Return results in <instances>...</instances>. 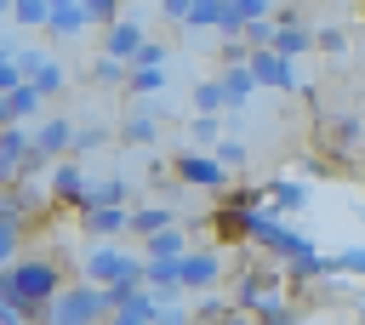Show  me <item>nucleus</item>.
<instances>
[{
	"label": "nucleus",
	"mask_w": 365,
	"mask_h": 325,
	"mask_svg": "<svg viewBox=\"0 0 365 325\" xmlns=\"http://www.w3.org/2000/svg\"><path fill=\"white\" fill-rule=\"evenodd\" d=\"M57 291H63L57 257H17V262H6V274H0V302H17L34 325H46V308H51Z\"/></svg>",
	"instance_id": "nucleus-1"
},
{
	"label": "nucleus",
	"mask_w": 365,
	"mask_h": 325,
	"mask_svg": "<svg viewBox=\"0 0 365 325\" xmlns=\"http://www.w3.org/2000/svg\"><path fill=\"white\" fill-rule=\"evenodd\" d=\"M108 314H114V308H108V291L91 285V279H80V285H63V291L51 296L46 325H103Z\"/></svg>",
	"instance_id": "nucleus-2"
},
{
	"label": "nucleus",
	"mask_w": 365,
	"mask_h": 325,
	"mask_svg": "<svg viewBox=\"0 0 365 325\" xmlns=\"http://www.w3.org/2000/svg\"><path fill=\"white\" fill-rule=\"evenodd\" d=\"M80 279H91V285H103V291L120 285V279L148 285V257H131V251H120V245H97V251H86Z\"/></svg>",
	"instance_id": "nucleus-3"
},
{
	"label": "nucleus",
	"mask_w": 365,
	"mask_h": 325,
	"mask_svg": "<svg viewBox=\"0 0 365 325\" xmlns=\"http://www.w3.org/2000/svg\"><path fill=\"white\" fill-rule=\"evenodd\" d=\"M257 251H268L274 262H291V257H302V251H314V239H302L297 228H285L274 211H251V234H245Z\"/></svg>",
	"instance_id": "nucleus-4"
},
{
	"label": "nucleus",
	"mask_w": 365,
	"mask_h": 325,
	"mask_svg": "<svg viewBox=\"0 0 365 325\" xmlns=\"http://www.w3.org/2000/svg\"><path fill=\"white\" fill-rule=\"evenodd\" d=\"M234 308H245V314H268V308H285V285H279V268H251V274H240V285H234Z\"/></svg>",
	"instance_id": "nucleus-5"
},
{
	"label": "nucleus",
	"mask_w": 365,
	"mask_h": 325,
	"mask_svg": "<svg viewBox=\"0 0 365 325\" xmlns=\"http://www.w3.org/2000/svg\"><path fill=\"white\" fill-rule=\"evenodd\" d=\"M228 165L217 160V154H200V148H182L177 154V182H188V188H205V194H228Z\"/></svg>",
	"instance_id": "nucleus-6"
},
{
	"label": "nucleus",
	"mask_w": 365,
	"mask_h": 325,
	"mask_svg": "<svg viewBox=\"0 0 365 325\" xmlns=\"http://www.w3.org/2000/svg\"><path fill=\"white\" fill-rule=\"evenodd\" d=\"M46 194H51L57 205H80V211H86V200H91V182H86L80 160H57V165H51V177H46Z\"/></svg>",
	"instance_id": "nucleus-7"
},
{
	"label": "nucleus",
	"mask_w": 365,
	"mask_h": 325,
	"mask_svg": "<svg viewBox=\"0 0 365 325\" xmlns=\"http://www.w3.org/2000/svg\"><path fill=\"white\" fill-rule=\"evenodd\" d=\"M251 74H257V86H268V91H291V86H297L291 57L274 51V46H257V51H251Z\"/></svg>",
	"instance_id": "nucleus-8"
},
{
	"label": "nucleus",
	"mask_w": 365,
	"mask_h": 325,
	"mask_svg": "<svg viewBox=\"0 0 365 325\" xmlns=\"http://www.w3.org/2000/svg\"><path fill=\"white\" fill-rule=\"evenodd\" d=\"M80 228H86L91 239L131 234V205H86V211H80Z\"/></svg>",
	"instance_id": "nucleus-9"
},
{
	"label": "nucleus",
	"mask_w": 365,
	"mask_h": 325,
	"mask_svg": "<svg viewBox=\"0 0 365 325\" xmlns=\"http://www.w3.org/2000/svg\"><path fill=\"white\" fill-rule=\"evenodd\" d=\"M148 46V34H143V23L137 17H120V23H108L103 29V51L108 57H125V63H137V51Z\"/></svg>",
	"instance_id": "nucleus-10"
},
{
	"label": "nucleus",
	"mask_w": 365,
	"mask_h": 325,
	"mask_svg": "<svg viewBox=\"0 0 365 325\" xmlns=\"http://www.w3.org/2000/svg\"><path fill=\"white\" fill-rule=\"evenodd\" d=\"M74 137H80V125L63 120V114H51V120L34 131V154H40V160H63V154L74 148Z\"/></svg>",
	"instance_id": "nucleus-11"
},
{
	"label": "nucleus",
	"mask_w": 365,
	"mask_h": 325,
	"mask_svg": "<svg viewBox=\"0 0 365 325\" xmlns=\"http://www.w3.org/2000/svg\"><path fill=\"white\" fill-rule=\"evenodd\" d=\"M29 160H34V137H29L23 125H6V131H0V171H6V182H17Z\"/></svg>",
	"instance_id": "nucleus-12"
},
{
	"label": "nucleus",
	"mask_w": 365,
	"mask_h": 325,
	"mask_svg": "<svg viewBox=\"0 0 365 325\" xmlns=\"http://www.w3.org/2000/svg\"><path fill=\"white\" fill-rule=\"evenodd\" d=\"M46 103V91L34 86V80H23V86H11V91H0V125H23L34 108Z\"/></svg>",
	"instance_id": "nucleus-13"
},
{
	"label": "nucleus",
	"mask_w": 365,
	"mask_h": 325,
	"mask_svg": "<svg viewBox=\"0 0 365 325\" xmlns=\"http://www.w3.org/2000/svg\"><path fill=\"white\" fill-rule=\"evenodd\" d=\"M222 279V251H188L182 257V285L188 291H211Z\"/></svg>",
	"instance_id": "nucleus-14"
},
{
	"label": "nucleus",
	"mask_w": 365,
	"mask_h": 325,
	"mask_svg": "<svg viewBox=\"0 0 365 325\" xmlns=\"http://www.w3.org/2000/svg\"><path fill=\"white\" fill-rule=\"evenodd\" d=\"M23 74H29L46 97H57V91H63V80H68V74H63V63H57L51 51H23Z\"/></svg>",
	"instance_id": "nucleus-15"
},
{
	"label": "nucleus",
	"mask_w": 365,
	"mask_h": 325,
	"mask_svg": "<svg viewBox=\"0 0 365 325\" xmlns=\"http://www.w3.org/2000/svg\"><path fill=\"white\" fill-rule=\"evenodd\" d=\"M314 46V29L297 17V11H279V34H274V51H285V57H302Z\"/></svg>",
	"instance_id": "nucleus-16"
},
{
	"label": "nucleus",
	"mask_w": 365,
	"mask_h": 325,
	"mask_svg": "<svg viewBox=\"0 0 365 325\" xmlns=\"http://www.w3.org/2000/svg\"><path fill=\"white\" fill-rule=\"evenodd\" d=\"M86 23H91V17H86V6H80V0H63V6L51 11L46 34H51V40H74V34H86Z\"/></svg>",
	"instance_id": "nucleus-17"
},
{
	"label": "nucleus",
	"mask_w": 365,
	"mask_h": 325,
	"mask_svg": "<svg viewBox=\"0 0 365 325\" xmlns=\"http://www.w3.org/2000/svg\"><path fill=\"white\" fill-rule=\"evenodd\" d=\"M160 228H177V211L171 205H137L131 211V239H154Z\"/></svg>",
	"instance_id": "nucleus-18"
},
{
	"label": "nucleus",
	"mask_w": 365,
	"mask_h": 325,
	"mask_svg": "<svg viewBox=\"0 0 365 325\" xmlns=\"http://www.w3.org/2000/svg\"><path fill=\"white\" fill-rule=\"evenodd\" d=\"M222 91H228V108H245V97L257 91L251 63H222Z\"/></svg>",
	"instance_id": "nucleus-19"
},
{
	"label": "nucleus",
	"mask_w": 365,
	"mask_h": 325,
	"mask_svg": "<svg viewBox=\"0 0 365 325\" xmlns=\"http://www.w3.org/2000/svg\"><path fill=\"white\" fill-rule=\"evenodd\" d=\"M148 285L154 291H188L182 285V257H148Z\"/></svg>",
	"instance_id": "nucleus-20"
},
{
	"label": "nucleus",
	"mask_w": 365,
	"mask_h": 325,
	"mask_svg": "<svg viewBox=\"0 0 365 325\" xmlns=\"http://www.w3.org/2000/svg\"><path fill=\"white\" fill-rule=\"evenodd\" d=\"M285 268H291V279H325V274H342L336 257H319V251H302V257H291Z\"/></svg>",
	"instance_id": "nucleus-21"
},
{
	"label": "nucleus",
	"mask_w": 365,
	"mask_h": 325,
	"mask_svg": "<svg viewBox=\"0 0 365 325\" xmlns=\"http://www.w3.org/2000/svg\"><path fill=\"white\" fill-rule=\"evenodd\" d=\"M148 325H194V308L182 302V291H160V308Z\"/></svg>",
	"instance_id": "nucleus-22"
},
{
	"label": "nucleus",
	"mask_w": 365,
	"mask_h": 325,
	"mask_svg": "<svg viewBox=\"0 0 365 325\" xmlns=\"http://www.w3.org/2000/svg\"><path fill=\"white\" fill-rule=\"evenodd\" d=\"M91 86H131V63H125V57H108V51H103V57L91 63Z\"/></svg>",
	"instance_id": "nucleus-23"
},
{
	"label": "nucleus",
	"mask_w": 365,
	"mask_h": 325,
	"mask_svg": "<svg viewBox=\"0 0 365 325\" xmlns=\"http://www.w3.org/2000/svg\"><path fill=\"white\" fill-rule=\"evenodd\" d=\"M51 11H57V0H11V23H23V29H46Z\"/></svg>",
	"instance_id": "nucleus-24"
},
{
	"label": "nucleus",
	"mask_w": 365,
	"mask_h": 325,
	"mask_svg": "<svg viewBox=\"0 0 365 325\" xmlns=\"http://www.w3.org/2000/svg\"><path fill=\"white\" fill-rule=\"evenodd\" d=\"M143 257H188V239H182V228H160L154 239H143Z\"/></svg>",
	"instance_id": "nucleus-25"
},
{
	"label": "nucleus",
	"mask_w": 365,
	"mask_h": 325,
	"mask_svg": "<svg viewBox=\"0 0 365 325\" xmlns=\"http://www.w3.org/2000/svg\"><path fill=\"white\" fill-rule=\"evenodd\" d=\"M268 200H274L268 211H302L308 205V188L302 182H268Z\"/></svg>",
	"instance_id": "nucleus-26"
},
{
	"label": "nucleus",
	"mask_w": 365,
	"mask_h": 325,
	"mask_svg": "<svg viewBox=\"0 0 365 325\" xmlns=\"http://www.w3.org/2000/svg\"><path fill=\"white\" fill-rule=\"evenodd\" d=\"M120 137H125V143H137V148H148V143L160 137V120H154V114H131V120L120 125Z\"/></svg>",
	"instance_id": "nucleus-27"
},
{
	"label": "nucleus",
	"mask_w": 365,
	"mask_h": 325,
	"mask_svg": "<svg viewBox=\"0 0 365 325\" xmlns=\"http://www.w3.org/2000/svg\"><path fill=\"white\" fill-rule=\"evenodd\" d=\"M131 91H137V97H154V91H165V68L131 63Z\"/></svg>",
	"instance_id": "nucleus-28"
},
{
	"label": "nucleus",
	"mask_w": 365,
	"mask_h": 325,
	"mask_svg": "<svg viewBox=\"0 0 365 325\" xmlns=\"http://www.w3.org/2000/svg\"><path fill=\"white\" fill-rule=\"evenodd\" d=\"M125 194H131V182L125 177H108V182H91V200L86 205H125Z\"/></svg>",
	"instance_id": "nucleus-29"
},
{
	"label": "nucleus",
	"mask_w": 365,
	"mask_h": 325,
	"mask_svg": "<svg viewBox=\"0 0 365 325\" xmlns=\"http://www.w3.org/2000/svg\"><path fill=\"white\" fill-rule=\"evenodd\" d=\"M17 217L11 205H0V262H17Z\"/></svg>",
	"instance_id": "nucleus-30"
},
{
	"label": "nucleus",
	"mask_w": 365,
	"mask_h": 325,
	"mask_svg": "<svg viewBox=\"0 0 365 325\" xmlns=\"http://www.w3.org/2000/svg\"><path fill=\"white\" fill-rule=\"evenodd\" d=\"M222 6H228V0H194V11H188L182 29H217V23H222Z\"/></svg>",
	"instance_id": "nucleus-31"
},
{
	"label": "nucleus",
	"mask_w": 365,
	"mask_h": 325,
	"mask_svg": "<svg viewBox=\"0 0 365 325\" xmlns=\"http://www.w3.org/2000/svg\"><path fill=\"white\" fill-rule=\"evenodd\" d=\"M194 108H200V114H217V108H228V91H222V80H205V86L194 91Z\"/></svg>",
	"instance_id": "nucleus-32"
},
{
	"label": "nucleus",
	"mask_w": 365,
	"mask_h": 325,
	"mask_svg": "<svg viewBox=\"0 0 365 325\" xmlns=\"http://www.w3.org/2000/svg\"><path fill=\"white\" fill-rule=\"evenodd\" d=\"M86 6V17H91V29H108V23H120L125 11H120V0H80Z\"/></svg>",
	"instance_id": "nucleus-33"
},
{
	"label": "nucleus",
	"mask_w": 365,
	"mask_h": 325,
	"mask_svg": "<svg viewBox=\"0 0 365 325\" xmlns=\"http://www.w3.org/2000/svg\"><path fill=\"white\" fill-rule=\"evenodd\" d=\"M194 143H222V125H217V114H194Z\"/></svg>",
	"instance_id": "nucleus-34"
},
{
	"label": "nucleus",
	"mask_w": 365,
	"mask_h": 325,
	"mask_svg": "<svg viewBox=\"0 0 365 325\" xmlns=\"http://www.w3.org/2000/svg\"><path fill=\"white\" fill-rule=\"evenodd\" d=\"M336 268H342V274H359V279H365V245H348V251H336Z\"/></svg>",
	"instance_id": "nucleus-35"
},
{
	"label": "nucleus",
	"mask_w": 365,
	"mask_h": 325,
	"mask_svg": "<svg viewBox=\"0 0 365 325\" xmlns=\"http://www.w3.org/2000/svg\"><path fill=\"white\" fill-rule=\"evenodd\" d=\"M217 160H222L228 171H240V165H245V143H234V137H228V143H217Z\"/></svg>",
	"instance_id": "nucleus-36"
},
{
	"label": "nucleus",
	"mask_w": 365,
	"mask_h": 325,
	"mask_svg": "<svg viewBox=\"0 0 365 325\" xmlns=\"http://www.w3.org/2000/svg\"><path fill=\"white\" fill-rule=\"evenodd\" d=\"M91 148H103V131H97V125H80V137H74V154L86 160Z\"/></svg>",
	"instance_id": "nucleus-37"
},
{
	"label": "nucleus",
	"mask_w": 365,
	"mask_h": 325,
	"mask_svg": "<svg viewBox=\"0 0 365 325\" xmlns=\"http://www.w3.org/2000/svg\"><path fill=\"white\" fill-rule=\"evenodd\" d=\"M137 63H148V68H165V46H160V40H148V46L137 51Z\"/></svg>",
	"instance_id": "nucleus-38"
},
{
	"label": "nucleus",
	"mask_w": 365,
	"mask_h": 325,
	"mask_svg": "<svg viewBox=\"0 0 365 325\" xmlns=\"http://www.w3.org/2000/svg\"><path fill=\"white\" fill-rule=\"evenodd\" d=\"M365 137V125H359V114H348L342 125H336V143H359Z\"/></svg>",
	"instance_id": "nucleus-39"
},
{
	"label": "nucleus",
	"mask_w": 365,
	"mask_h": 325,
	"mask_svg": "<svg viewBox=\"0 0 365 325\" xmlns=\"http://www.w3.org/2000/svg\"><path fill=\"white\" fill-rule=\"evenodd\" d=\"M240 11L245 23H257V17H274V0H240Z\"/></svg>",
	"instance_id": "nucleus-40"
},
{
	"label": "nucleus",
	"mask_w": 365,
	"mask_h": 325,
	"mask_svg": "<svg viewBox=\"0 0 365 325\" xmlns=\"http://www.w3.org/2000/svg\"><path fill=\"white\" fill-rule=\"evenodd\" d=\"M160 11H165L171 23H188V11H194V0H160Z\"/></svg>",
	"instance_id": "nucleus-41"
},
{
	"label": "nucleus",
	"mask_w": 365,
	"mask_h": 325,
	"mask_svg": "<svg viewBox=\"0 0 365 325\" xmlns=\"http://www.w3.org/2000/svg\"><path fill=\"white\" fill-rule=\"evenodd\" d=\"M257 325H297V314H291V302H285V308H268V314H257Z\"/></svg>",
	"instance_id": "nucleus-42"
},
{
	"label": "nucleus",
	"mask_w": 365,
	"mask_h": 325,
	"mask_svg": "<svg viewBox=\"0 0 365 325\" xmlns=\"http://www.w3.org/2000/svg\"><path fill=\"white\" fill-rule=\"evenodd\" d=\"M342 46H348L342 29H319V51H342Z\"/></svg>",
	"instance_id": "nucleus-43"
},
{
	"label": "nucleus",
	"mask_w": 365,
	"mask_h": 325,
	"mask_svg": "<svg viewBox=\"0 0 365 325\" xmlns=\"http://www.w3.org/2000/svg\"><path fill=\"white\" fill-rule=\"evenodd\" d=\"M103 325H148V319H131V314H108Z\"/></svg>",
	"instance_id": "nucleus-44"
},
{
	"label": "nucleus",
	"mask_w": 365,
	"mask_h": 325,
	"mask_svg": "<svg viewBox=\"0 0 365 325\" xmlns=\"http://www.w3.org/2000/svg\"><path fill=\"white\" fill-rule=\"evenodd\" d=\"M57 6H63V0H57Z\"/></svg>",
	"instance_id": "nucleus-45"
}]
</instances>
